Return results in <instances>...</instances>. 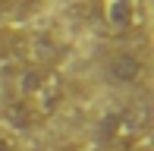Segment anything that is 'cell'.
Returning <instances> with one entry per match:
<instances>
[{
	"mask_svg": "<svg viewBox=\"0 0 154 151\" xmlns=\"http://www.w3.org/2000/svg\"><path fill=\"white\" fill-rule=\"evenodd\" d=\"M19 88H22L19 98L32 107L38 123L51 120L66 101V82L57 69H25L19 79Z\"/></svg>",
	"mask_w": 154,
	"mask_h": 151,
	"instance_id": "obj_1",
	"label": "cell"
},
{
	"mask_svg": "<svg viewBox=\"0 0 154 151\" xmlns=\"http://www.w3.org/2000/svg\"><path fill=\"white\" fill-rule=\"evenodd\" d=\"M148 123H151V113L145 104H129L123 110H113L110 116L101 120V139L107 142H132L138 135L148 132Z\"/></svg>",
	"mask_w": 154,
	"mask_h": 151,
	"instance_id": "obj_2",
	"label": "cell"
},
{
	"mask_svg": "<svg viewBox=\"0 0 154 151\" xmlns=\"http://www.w3.org/2000/svg\"><path fill=\"white\" fill-rule=\"evenodd\" d=\"M107 79L113 85H138L145 76V57L138 51H113L107 57V66H104Z\"/></svg>",
	"mask_w": 154,
	"mask_h": 151,
	"instance_id": "obj_3",
	"label": "cell"
},
{
	"mask_svg": "<svg viewBox=\"0 0 154 151\" xmlns=\"http://www.w3.org/2000/svg\"><path fill=\"white\" fill-rule=\"evenodd\" d=\"M101 19L113 32H126L135 25V0H104Z\"/></svg>",
	"mask_w": 154,
	"mask_h": 151,
	"instance_id": "obj_4",
	"label": "cell"
},
{
	"mask_svg": "<svg viewBox=\"0 0 154 151\" xmlns=\"http://www.w3.org/2000/svg\"><path fill=\"white\" fill-rule=\"evenodd\" d=\"M0 120H3L10 129H16V132H25V129L38 126V116L32 113V107L25 104L22 98H10L6 101V104L0 107Z\"/></svg>",
	"mask_w": 154,
	"mask_h": 151,
	"instance_id": "obj_5",
	"label": "cell"
},
{
	"mask_svg": "<svg viewBox=\"0 0 154 151\" xmlns=\"http://www.w3.org/2000/svg\"><path fill=\"white\" fill-rule=\"evenodd\" d=\"M126 151H151V139H148V132L138 135V139H132V142H126Z\"/></svg>",
	"mask_w": 154,
	"mask_h": 151,
	"instance_id": "obj_6",
	"label": "cell"
},
{
	"mask_svg": "<svg viewBox=\"0 0 154 151\" xmlns=\"http://www.w3.org/2000/svg\"><path fill=\"white\" fill-rule=\"evenodd\" d=\"M0 151H16V145H13V139H6V135H0Z\"/></svg>",
	"mask_w": 154,
	"mask_h": 151,
	"instance_id": "obj_7",
	"label": "cell"
},
{
	"mask_svg": "<svg viewBox=\"0 0 154 151\" xmlns=\"http://www.w3.org/2000/svg\"><path fill=\"white\" fill-rule=\"evenodd\" d=\"M13 3H16V0H0V13H6V10L13 6Z\"/></svg>",
	"mask_w": 154,
	"mask_h": 151,
	"instance_id": "obj_8",
	"label": "cell"
}]
</instances>
